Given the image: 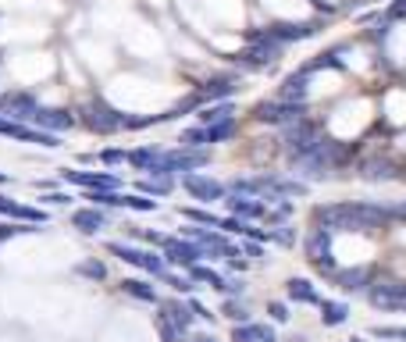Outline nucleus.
<instances>
[{"mask_svg":"<svg viewBox=\"0 0 406 342\" xmlns=\"http://www.w3.org/2000/svg\"><path fill=\"white\" fill-rule=\"evenodd\" d=\"M268 314H271L278 324H282V321H289V310H285V303H271V306H268Z\"/></svg>","mask_w":406,"mask_h":342,"instance_id":"a18cd8bd","label":"nucleus"},{"mask_svg":"<svg viewBox=\"0 0 406 342\" xmlns=\"http://www.w3.org/2000/svg\"><path fill=\"white\" fill-rule=\"evenodd\" d=\"M157 157H160V150L143 146V150H132V154H128V164H132V168H139V171H153Z\"/></svg>","mask_w":406,"mask_h":342,"instance_id":"a878e982","label":"nucleus"},{"mask_svg":"<svg viewBox=\"0 0 406 342\" xmlns=\"http://www.w3.org/2000/svg\"><path fill=\"white\" fill-rule=\"evenodd\" d=\"M182 186H185V193H189L192 200H203V203L225 200V193H229L221 182H214L211 175H199V171H189V175H182Z\"/></svg>","mask_w":406,"mask_h":342,"instance_id":"39448f33","label":"nucleus"},{"mask_svg":"<svg viewBox=\"0 0 406 342\" xmlns=\"http://www.w3.org/2000/svg\"><path fill=\"white\" fill-rule=\"evenodd\" d=\"M317 29L310 26V22H300V26H292V22H282V26H271L268 29V36L271 40H278V43H292V40H307V36H314Z\"/></svg>","mask_w":406,"mask_h":342,"instance_id":"dca6fc26","label":"nucleus"},{"mask_svg":"<svg viewBox=\"0 0 406 342\" xmlns=\"http://www.w3.org/2000/svg\"><path fill=\"white\" fill-rule=\"evenodd\" d=\"M33 125L36 129H43V132H68L72 125H75V118L68 114V111H50V107H40L36 114H33Z\"/></svg>","mask_w":406,"mask_h":342,"instance_id":"9b49d317","label":"nucleus"},{"mask_svg":"<svg viewBox=\"0 0 406 342\" xmlns=\"http://www.w3.org/2000/svg\"><path fill=\"white\" fill-rule=\"evenodd\" d=\"M189 278H192V282H207V285H214V289H221V285H225V278H221L218 271L199 267V264H192V267H189Z\"/></svg>","mask_w":406,"mask_h":342,"instance_id":"2f4dec72","label":"nucleus"},{"mask_svg":"<svg viewBox=\"0 0 406 342\" xmlns=\"http://www.w3.org/2000/svg\"><path fill=\"white\" fill-rule=\"evenodd\" d=\"M314 221L324 225L328 232H346V228H378L392 221L388 207H374V203H328V207H314Z\"/></svg>","mask_w":406,"mask_h":342,"instance_id":"f257e3e1","label":"nucleus"},{"mask_svg":"<svg viewBox=\"0 0 406 342\" xmlns=\"http://www.w3.org/2000/svg\"><path fill=\"white\" fill-rule=\"evenodd\" d=\"M192 342H214V335H196Z\"/></svg>","mask_w":406,"mask_h":342,"instance_id":"8fccbe9b","label":"nucleus"},{"mask_svg":"<svg viewBox=\"0 0 406 342\" xmlns=\"http://www.w3.org/2000/svg\"><path fill=\"white\" fill-rule=\"evenodd\" d=\"M225 314H229V317H232L236 324H246V317H250L243 303H225Z\"/></svg>","mask_w":406,"mask_h":342,"instance_id":"ea45409f","label":"nucleus"},{"mask_svg":"<svg viewBox=\"0 0 406 342\" xmlns=\"http://www.w3.org/2000/svg\"><path fill=\"white\" fill-rule=\"evenodd\" d=\"M392 15H406V0H399V4L392 8Z\"/></svg>","mask_w":406,"mask_h":342,"instance_id":"09e8293b","label":"nucleus"},{"mask_svg":"<svg viewBox=\"0 0 406 342\" xmlns=\"http://www.w3.org/2000/svg\"><path fill=\"white\" fill-rule=\"evenodd\" d=\"M125 122H128V118H121L114 107H107V104H100V100L86 107V125H89L93 132H118Z\"/></svg>","mask_w":406,"mask_h":342,"instance_id":"6e6552de","label":"nucleus"},{"mask_svg":"<svg viewBox=\"0 0 406 342\" xmlns=\"http://www.w3.org/2000/svg\"><path fill=\"white\" fill-rule=\"evenodd\" d=\"M232 342H275V331L268 324H236L232 328Z\"/></svg>","mask_w":406,"mask_h":342,"instance_id":"6ab92c4d","label":"nucleus"},{"mask_svg":"<svg viewBox=\"0 0 406 342\" xmlns=\"http://www.w3.org/2000/svg\"><path fill=\"white\" fill-rule=\"evenodd\" d=\"M125 207L143 210V214H153V210H157V200H146V196H125Z\"/></svg>","mask_w":406,"mask_h":342,"instance_id":"e433bc0d","label":"nucleus"},{"mask_svg":"<svg viewBox=\"0 0 406 342\" xmlns=\"http://www.w3.org/2000/svg\"><path fill=\"white\" fill-rule=\"evenodd\" d=\"M207 129V143H225V139H232V132H236V122L229 118V122H218V125H203Z\"/></svg>","mask_w":406,"mask_h":342,"instance_id":"c85d7f7f","label":"nucleus"},{"mask_svg":"<svg viewBox=\"0 0 406 342\" xmlns=\"http://www.w3.org/2000/svg\"><path fill=\"white\" fill-rule=\"evenodd\" d=\"M353 342H356V338H353Z\"/></svg>","mask_w":406,"mask_h":342,"instance_id":"603ef678","label":"nucleus"},{"mask_svg":"<svg viewBox=\"0 0 406 342\" xmlns=\"http://www.w3.org/2000/svg\"><path fill=\"white\" fill-rule=\"evenodd\" d=\"M278 58H282V43L271 40V36L264 33V36H253V47L243 54V65H250V68H264V65H275Z\"/></svg>","mask_w":406,"mask_h":342,"instance_id":"423d86ee","label":"nucleus"},{"mask_svg":"<svg viewBox=\"0 0 406 342\" xmlns=\"http://www.w3.org/2000/svg\"><path fill=\"white\" fill-rule=\"evenodd\" d=\"M178 143H182L185 150H199V146H207V129H203V125H196V129H185Z\"/></svg>","mask_w":406,"mask_h":342,"instance_id":"c756f323","label":"nucleus"},{"mask_svg":"<svg viewBox=\"0 0 406 342\" xmlns=\"http://www.w3.org/2000/svg\"><path fill=\"white\" fill-rule=\"evenodd\" d=\"M139 189L143 193H153V196H168L175 189V182H171V175H150V178L139 182Z\"/></svg>","mask_w":406,"mask_h":342,"instance_id":"bb28decb","label":"nucleus"},{"mask_svg":"<svg viewBox=\"0 0 406 342\" xmlns=\"http://www.w3.org/2000/svg\"><path fill=\"white\" fill-rule=\"evenodd\" d=\"M232 111H236V107H232L229 100H225V104H211V107L199 111V122H203V125H218V122H229Z\"/></svg>","mask_w":406,"mask_h":342,"instance_id":"393cba45","label":"nucleus"},{"mask_svg":"<svg viewBox=\"0 0 406 342\" xmlns=\"http://www.w3.org/2000/svg\"><path fill=\"white\" fill-rule=\"evenodd\" d=\"M68 182L82 186V189H118V175H107V171H65Z\"/></svg>","mask_w":406,"mask_h":342,"instance_id":"ddd939ff","label":"nucleus"},{"mask_svg":"<svg viewBox=\"0 0 406 342\" xmlns=\"http://www.w3.org/2000/svg\"><path fill=\"white\" fill-rule=\"evenodd\" d=\"M157 331H160V338H164V342H175V338H178L175 324H171V321H168L164 314H157Z\"/></svg>","mask_w":406,"mask_h":342,"instance_id":"4c0bfd02","label":"nucleus"},{"mask_svg":"<svg viewBox=\"0 0 406 342\" xmlns=\"http://www.w3.org/2000/svg\"><path fill=\"white\" fill-rule=\"evenodd\" d=\"M4 182H8V175H4V171H0V186H4Z\"/></svg>","mask_w":406,"mask_h":342,"instance_id":"3c124183","label":"nucleus"},{"mask_svg":"<svg viewBox=\"0 0 406 342\" xmlns=\"http://www.w3.org/2000/svg\"><path fill=\"white\" fill-rule=\"evenodd\" d=\"M246 253H250V257H260L264 250H260V242H246Z\"/></svg>","mask_w":406,"mask_h":342,"instance_id":"de8ad7c7","label":"nucleus"},{"mask_svg":"<svg viewBox=\"0 0 406 342\" xmlns=\"http://www.w3.org/2000/svg\"><path fill=\"white\" fill-rule=\"evenodd\" d=\"M335 285H339L342 292L371 289V271H367V267H346V271H335Z\"/></svg>","mask_w":406,"mask_h":342,"instance_id":"4468645a","label":"nucleus"},{"mask_svg":"<svg viewBox=\"0 0 406 342\" xmlns=\"http://www.w3.org/2000/svg\"><path fill=\"white\" fill-rule=\"evenodd\" d=\"M374 338H406V328H374Z\"/></svg>","mask_w":406,"mask_h":342,"instance_id":"a19ab883","label":"nucleus"},{"mask_svg":"<svg viewBox=\"0 0 406 342\" xmlns=\"http://www.w3.org/2000/svg\"><path fill=\"white\" fill-rule=\"evenodd\" d=\"M199 257H207V253H203V246H196L189 239H164V260L168 264L192 267V264H199Z\"/></svg>","mask_w":406,"mask_h":342,"instance_id":"0eeeda50","label":"nucleus"},{"mask_svg":"<svg viewBox=\"0 0 406 342\" xmlns=\"http://www.w3.org/2000/svg\"><path fill=\"white\" fill-rule=\"evenodd\" d=\"M225 203H229L232 218H243V221H250V218H264V203L253 200V196H239V193H232Z\"/></svg>","mask_w":406,"mask_h":342,"instance_id":"f3484780","label":"nucleus"},{"mask_svg":"<svg viewBox=\"0 0 406 342\" xmlns=\"http://www.w3.org/2000/svg\"><path fill=\"white\" fill-rule=\"evenodd\" d=\"M22 232H40V228H36V225H4V221H0V242L15 239V235H22Z\"/></svg>","mask_w":406,"mask_h":342,"instance_id":"c9c22d12","label":"nucleus"},{"mask_svg":"<svg viewBox=\"0 0 406 342\" xmlns=\"http://www.w3.org/2000/svg\"><path fill=\"white\" fill-rule=\"evenodd\" d=\"M303 100H307V72L289 75L282 82V104H303Z\"/></svg>","mask_w":406,"mask_h":342,"instance_id":"412c9836","label":"nucleus"},{"mask_svg":"<svg viewBox=\"0 0 406 342\" xmlns=\"http://www.w3.org/2000/svg\"><path fill=\"white\" fill-rule=\"evenodd\" d=\"M100 161H104V164H121V161H128V154H125V150H104Z\"/></svg>","mask_w":406,"mask_h":342,"instance_id":"79ce46f5","label":"nucleus"},{"mask_svg":"<svg viewBox=\"0 0 406 342\" xmlns=\"http://www.w3.org/2000/svg\"><path fill=\"white\" fill-rule=\"evenodd\" d=\"M346 317H349V306H346V303H335V299H321V321H324L328 328L342 324Z\"/></svg>","mask_w":406,"mask_h":342,"instance_id":"4be33fe9","label":"nucleus"},{"mask_svg":"<svg viewBox=\"0 0 406 342\" xmlns=\"http://www.w3.org/2000/svg\"><path fill=\"white\" fill-rule=\"evenodd\" d=\"M185 235H189L196 246H203V253H207V257H211V253H214V257H221V253L229 257V250H232L225 235H218V232H207V228H185Z\"/></svg>","mask_w":406,"mask_h":342,"instance_id":"f8f14e48","label":"nucleus"},{"mask_svg":"<svg viewBox=\"0 0 406 342\" xmlns=\"http://www.w3.org/2000/svg\"><path fill=\"white\" fill-rule=\"evenodd\" d=\"M289 299H296V303H317L321 306V299H317V292H314V285L307 278H292L289 282Z\"/></svg>","mask_w":406,"mask_h":342,"instance_id":"5701e85b","label":"nucleus"},{"mask_svg":"<svg viewBox=\"0 0 406 342\" xmlns=\"http://www.w3.org/2000/svg\"><path fill=\"white\" fill-rule=\"evenodd\" d=\"M164 278H168V285L178 289V292H189V289H192V278H178V274H164Z\"/></svg>","mask_w":406,"mask_h":342,"instance_id":"37998d69","label":"nucleus"},{"mask_svg":"<svg viewBox=\"0 0 406 342\" xmlns=\"http://www.w3.org/2000/svg\"><path fill=\"white\" fill-rule=\"evenodd\" d=\"M363 178H371V182H378V178H392V168H388L385 161H367V164H363Z\"/></svg>","mask_w":406,"mask_h":342,"instance_id":"72a5a7b5","label":"nucleus"},{"mask_svg":"<svg viewBox=\"0 0 406 342\" xmlns=\"http://www.w3.org/2000/svg\"><path fill=\"white\" fill-rule=\"evenodd\" d=\"M72 225H75L79 232H86V235H97V232L107 225V218H104L97 207H86V210H75V214H72Z\"/></svg>","mask_w":406,"mask_h":342,"instance_id":"aec40b11","label":"nucleus"},{"mask_svg":"<svg viewBox=\"0 0 406 342\" xmlns=\"http://www.w3.org/2000/svg\"><path fill=\"white\" fill-rule=\"evenodd\" d=\"M367 299L371 306L378 310H406V282H395V278H381L367 289Z\"/></svg>","mask_w":406,"mask_h":342,"instance_id":"7ed1b4c3","label":"nucleus"},{"mask_svg":"<svg viewBox=\"0 0 406 342\" xmlns=\"http://www.w3.org/2000/svg\"><path fill=\"white\" fill-rule=\"evenodd\" d=\"M211 157L203 154V150H160L157 164H153V175H189L196 168H203Z\"/></svg>","mask_w":406,"mask_h":342,"instance_id":"f03ea898","label":"nucleus"},{"mask_svg":"<svg viewBox=\"0 0 406 342\" xmlns=\"http://www.w3.org/2000/svg\"><path fill=\"white\" fill-rule=\"evenodd\" d=\"M107 250H111L114 257H121L125 264H136V267L143 264V253H146V250H136V246H125V242H111Z\"/></svg>","mask_w":406,"mask_h":342,"instance_id":"7c9ffc66","label":"nucleus"},{"mask_svg":"<svg viewBox=\"0 0 406 342\" xmlns=\"http://www.w3.org/2000/svg\"><path fill=\"white\" fill-rule=\"evenodd\" d=\"M268 239H275V242H282V246H292V242H296V232H292V228H275V232H268Z\"/></svg>","mask_w":406,"mask_h":342,"instance_id":"58836bf2","label":"nucleus"},{"mask_svg":"<svg viewBox=\"0 0 406 342\" xmlns=\"http://www.w3.org/2000/svg\"><path fill=\"white\" fill-rule=\"evenodd\" d=\"M160 314L175 324V331H178V335H182V331H189V324H192V317H196V314H192V306H189V303H178V299L164 303V306H160Z\"/></svg>","mask_w":406,"mask_h":342,"instance_id":"a211bd4d","label":"nucleus"},{"mask_svg":"<svg viewBox=\"0 0 406 342\" xmlns=\"http://www.w3.org/2000/svg\"><path fill=\"white\" fill-rule=\"evenodd\" d=\"M43 203H57V207H65V203H72V196H68V193H47Z\"/></svg>","mask_w":406,"mask_h":342,"instance_id":"49530a36","label":"nucleus"},{"mask_svg":"<svg viewBox=\"0 0 406 342\" xmlns=\"http://www.w3.org/2000/svg\"><path fill=\"white\" fill-rule=\"evenodd\" d=\"M182 218H185V221H196V225H211V228H221V221H218L211 210H196V207H185V210H182Z\"/></svg>","mask_w":406,"mask_h":342,"instance_id":"473e14b6","label":"nucleus"},{"mask_svg":"<svg viewBox=\"0 0 406 342\" xmlns=\"http://www.w3.org/2000/svg\"><path fill=\"white\" fill-rule=\"evenodd\" d=\"M303 114H307L303 104H260V107H257V122H268V125L303 122Z\"/></svg>","mask_w":406,"mask_h":342,"instance_id":"9d476101","label":"nucleus"},{"mask_svg":"<svg viewBox=\"0 0 406 342\" xmlns=\"http://www.w3.org/2000/svg\"><path fill=\"white\" fill-rule=\"evenodd\" d=\"M121 289H125L128 296L143 299V303H157V292H153V285H146V282H139V278H128V282H121Z\"/></svg>","mask_w":406,"mask_h":342,"instance_id":"cd10ccee","label":"nucleus"},{"mask_svg":"<svg viewBox=\"0 0 406 342\" xmlns=\"http://www.w3.org/2000/svg\"><path fill=\"white\" fill-rule=\"evenodd\" d=\"M36 111H40V104L29 93H8V97H0V114L11 118V122H33Z\"/></svg>","mask_w":406,"mask_h":342,"instance_id":"1a4fd4ad","label":"nucleus"},{"mask_svg":"<svg viewBox=\"0 0 406 342\" xmlns=\"http://www.w3.org/2000/svg\"><path fill=\"white\" fill-rule=\"evenodd\" d=\"M232 90H236L232 79H211L199 90V100H221V97H232Z\"/></svg>","mask_w":406,"mask_h":342,"instance_id":"b1692460","label":"nucleus"},{"mask_svg":"<svg viewBox=\"0 0 406 342\" xmlns=\"http://www.w3.org/2000/svg\"><path fill=\"white\" fill-rule=\"evenodd\" d=\"M303 250H307V257H310V264H314L317 271H331V274H335V260H331V232H328V228H314V232L307 235Z\"/></svg>","mask_w":406,"mask_h":342,"instance_id":"20e7f679","label":"nucleus"},{"mask_svg":"<svg viewBox=\"0 0 406 342\" xmlns=\"http://www.w3.org/2000/svg\"><path fill=\"white\" fill-rule=\"evenodd\" d=\"M75 274H82V278H93V282H104V264L100 260H82L79 267H75Z\"/></svg>","mask_w":406,"mask_h":342,"instance_id":"f704fd0d","label":"nucleus"},{"mask_svg":"<svg viewBox=\"0 0 406 342\" xmlns=\"http://www.w3.org/2000/svg\"><path fill=\"white\" fill-rule=\"evenodd\" d=\"M221 228H225V232H243V235H246V221H243V218H225Z\"/></svg>","mask_w":406,"mask_h":342,"instance_id":"c03bdc74","label":"nucleus"},{"mask_svg":"<svg viewBox=\"0 0 406 342\" xmlns=\"http://www.w3.org/2000/svg\"><path fill=\"white\" fill-rule=\"evenodd\" d=\"M0 214H4V218H18V221H26V225H43V221H47L43 210L22 207V203H15V200H8V196H0Z\"/></svg>","mask_w":406,"mask_h":342,"instance_id":"2eb2a0df","label":"nucleus"}]
</instances>
